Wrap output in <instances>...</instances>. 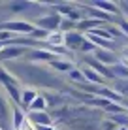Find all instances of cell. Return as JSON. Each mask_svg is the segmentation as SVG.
Listing matches in <instances>:
<instances>
[{
	"label": "cell",
	"instance_id": "obj_15",
	"mask_svg": "<svg viewBox=\"0 0 128 130\" xmlns=\"http://www.w3.org/2000/svg\"><path fill=\"white\" fill-rule=\"evenodd\" d=\"M25 113H23V109H19V107H13V111H11V128L13 130H19L21 126H23V123H25Z\"/></svg>",
	"mask_w": 128,
	"mask_h": 130
},
{
	"label": "cell",
	"instance_id": "obj_9",
	"mask_svg": "<svg viewBox=\"0 0 128 130\" xmlns=\"http://www.w3.org/2000/svg\"><path fill=\"white\" fill-rule=\"evenodd\" d=\"M28 49L26 47H19V45H8L0 51V62L4 60H13V59H21V57L26 55Z\"/></svg>",
	"mask_w": 128,
	"mask_h": 130
},
{
	"label": "cell",
	"instance_id": "obj_25",
	"mask_svg": "<svg viewBox=\"0 0 128 130\" xmlns=\"http://www.w3.org/2000/svg\"><path fill=\"white\" fill-rule=\"evenodd\" d=\"M10 8L13 11H25L28 8H32V2H13V4H10Z\"/></svg>",
	"mask_w": 128,
	"mask_h": 130
},
{
	"label": "cell",
	"instance_id": "obj_14",
	"mask_svg": "<svg viewBox=\"0 0 128 130\" xmlns=\"http://www.w3.org/2000/svg\"><path fill=\"white\" fill-rule=\"evenodd\" d=\"M90 6L96 8V10H100V11H104V13H109V17L119 13V6L113 4V2H92Z\"/></svg>",
	"mask_w": 128,
	"mask_h": 130
},
{
	"label": "cell",
	"instance_id": "obj_23",
	"mask_svg": "<svg viewBox=\"0 0 128 130\" xmlns=\"http://www.w3.org/2000/svg\"><path fill=\"white\" fill-rule=\"evenodd\" d=\"M68 77L72 79L74 83H77V85H83V83H87V81H85V77H83V74H81V70H79V68H74L72 72H68Z\"/></svg>",
	"mask_w": 128,
	"mask_h": 130
},
{
	"label": "cell",
	"instance_id": "obj_3",
	"mask_svg": "<svg viewBox=\"0 0 128 130\" xmlns=\"http://www.w3.org/2000/svg\"><path fill=\"white\" fill-rule=\"evenodd\" d=\"M25 70L28 72V77H30V79H34L36 83L49 85V87L57 85V79L53 77V74H51V72H45L43 68H32V66H25Z\"/></svg>",
	"mask_w": 128,
	"mask_h": 130
},
{
	"label": "cell",
	"instance_id": "obj_19",
	"mask_svg": "<svg viewBox=\"0 0 128 130\" xmlns=\"http://www.w3.org/2000/svg\"><path fill=\"white\" fill-rule=\"evenodd\" d=\"M102 28H104L109 36H111V40H113V42H115V40H119V38H124V34L121 32V28H119V26H115V25H107V23H105V25L102 26Z\"/></svg>",
	"mask_w": 128,
	"mask_h": 130
},
{
	"label": "cell",
	"instance_id": "obj_32",
	"mask_svg": "<svg viewBox=\"0 0 128 130\" xmlns=\"http://www.w3.org/2000/svg\"><path fill=\"white\" fill-rule=\"evenodd\" d=\"M2 49H4V43H2V42H0V51H2Z\"/></svg>",
	"mask_w": 128,
	"mask_h": 130
},
{
	"label": "cell",
	"instance_id": "obj_16",
	"mask_svg": "<svg viewBox=\"0 0 128 130\" xmlns=\"http://www.w3.org/2000/svg\"><path fill=\"white\" fill-rule=\"evenodd\" d=\"M113 91H115L117 94L122 98V100H124V98L128 100V79H119V81H115Z\"/></svg>",
	"mask_w": 128,
	"mask_h": 130
},
{
	"label": "cell",
	"instance_id": "obj_24",
	"mask_svg": "<svg viewBox=\"0 0 128 130\" xmlns=\"http://www.w3.org/2000/svg\"><path fill=\"white\" fill-rule=\"evenodd\" d=\"M0 81L4 83V87H8V85H19V83H17V79L11 77L4 68H0Z\"/></svg>",
	"mask_w": 128,
	"mask_h": 130
},
{
	"label": "cell",
	"instance_id": "obj_29",
	"mask_svg": "<svg viewBox=\"0 0 128 130\" xmlns=\"http://www.w3.org/2000/svg\"><path fill=\"white\" fill-rule=\"evenodd\" d=\"M36 130H55V128H53V126H38Z\"/></svg>",
	"mask_w": 128,
	"mask_h": 130
},
{
	"label": "cell",
	"instance_id": "obj_18",
	"mask_svg": "<svg viewBox=\"0 0 128 130\" xmlns=\"http://www.w3.org/2000/svg\"><path fill=\"white\" fill-rule=\"evenodd\" d=\"M49 66H51L53 70H57V72H62V74H64V72H72V70H74V64H72V62H68V60H59V59L53 60V62H49Z\"/></svg>",
	"mask_w": 128,
	"mask_h": 130
},
{
	"label": "cell",
	"instance_id": "obj_1",
	"mask_svg": "<svg viewBox=\"0 0 128 130\" xmlns=\"http://www.w3.org/2000/svg\"><path fill=\"white\" fill-rule=\"evenodd\" d=\"M34 26L28 21H6V23H0V30H6V32H11L13 36H25L28 38L30 34L34 32Z\"/></svg>",
	"mask_w": 128,
	"mask_h": 130
},
{
	"label": "cell",
	"instance_id": "obj_2",
	"mask_svg": "<svg viewBox=\"0 0 128 130\" xmlns=\"http://www.w3.org/2000/svg\"><path fill=\"white\" fill-rule=\"evenodd\" d=\"M60 21H62V17L57 11H51V13H45L43 17H38L32 25L36 26V28H42V30H45V32L49 34V32L60 30Z\"/></svg>",
	"mask_w": 128,
	"mask_h": 130
},
{
	"label": "cell",
	"instance_id": "obj_28",
	"mask_svg": "<svg viewBox=\"0 0 128 130\" xmlns=\"http://www.w3.org/2000/svg\"><path fill=\"white\" fill-rule=\"evenodd\" d=\"M119 28H121V32L122 34H126L128 36V21L124 19V21H121V23H119Z\"/></svg>",
	"mask_w": 128,
	"mask_h": 130
},
{
	"label": "cell",
	"instance_id": "obj_6",
	"mask_svg": "<svg viewBox=\"0 0 128 130\" xmlns=\"http://www.w3.org/2000/svg\"><path fill=\"white\" fill-rule=\"evenodd\" d=\"M26 121H28L32 126H53V119L47 111H28L26 115Z\"/></svg>",
	"mask_w": 128,
	"mask_h": 130
},
{
	"label": "cell",
	"instance_id": "obj_4",
	"mask_svg": "<svg viewBox=\"0 0 128 130\" xmlns=\"http://www.w3.org/2000/svg\"><path fill=\"white\" fill-rule=\"evenodd\" d=\"M25 59L28 62H47V64H49V62L57 60L59 57H57L55 53L47 51V49H28L26 55H25Z\"/></svg>",
	"mask_w": 128,
	"mask_h": 130
},
{
	"label": "cell",
	"instance_id": "obj_20",
	"mask_svg": "<svg viewBox=\"0 0 128 130\" xmlns=\"http://www.w3.org/2000/svg\"><path fill=\"white\" fill-rule=\"evenodd\" d=\"M28 111H47V104L43 96H36V100L28 106Z\"/></svg>",
	"mask_w": 128,
	"mask_h": 130
},
{
	"label": "cell",
	"instance_id": "obj_8",
	"mask_svg": "<svg viewBox=\"0 0 128 130\" xmlns=\"http://www.w3.org/2000/svg\"><path fill=\"white\" fill-rule=\"evenodd\" d=\"M83 40H85V36L81 32H77V30H72V32H66L64 34V49H70V51H79V47H81Z\"/></svg>",
	"mask_w": 128,
	"mask_h": 130
},
{
	"label": "cell",
	"instance_id": "obj_10",
	"mask_svg": "<svg viewBox=\"0 0 128 130\" xmlns=\"http://www.w3.org/2000/svg\"><path fill=\"white\" fill-rule=\"evenodd\" d=\"M94 55H96V59H94V60H98L100 64L107 66V68H111V66H115L117 62H119V59H117L115 55H113V51H105V49H96Z\"/></svg>",
	"mask_w": 128,
	"mask_h": 130
},
{
	"label": "cell",
	"instance_id": "obj_27",
	"mask_svg": "<svg viewBox=\"0 0 128 130\" xmlns=\"http://www.w3.org/2000/svg\"><path fill=\"white\" fill-rule=\"evenodd\" d=\"M100 126H102V130H117L119 126L115 123H113L111 119H107V121H102V123H100Z\"/></svg>",
	"mask_w": 128,
	"mask_h": 130
},
{
	"label": "cell",
	"instance_id": "obj_21",
	"mask_svg": "<svg viewBox=\"0 0 128 130\" xmlns=\"http://www.w3.org/2000/svg\"><path fill=\"white\" fill-rule=\"evenodd\" d=\"M6 91H8V94L11 96V100L15 102V104H21V91H19V85H8Z\"/></svg>",
	"mask_w": 128,
	"mask_h": 130
},
{
	"label": "cell",
	"instance_id": "obj_22",
	"mask_svg": "<svg viewBox=\"0 0 128 130\" xmlns=\"http://www.w3.org/2000/svg\"><path fill=\"white\" fill-rule=\"evenodd\" d=\"M111 72H113V75H119V77H122V79H128V68L124 64H121V62H117L115 66H111Z\"/></svg>",
	"mask_w": 128,
	"mask_h": 130
},
{
	"label": "cell",
	"instance_id": "obj_26",
	"mask_svg": "<svg viewBox=\"0 0 128 130\" xmlns=\"http://www.w3.org/2000/svg\"><path fill=\"white\" fill-rule=\"evenodd\" d=\"M98 47H94L92 43L89 42V40H83V43H81V47H79V53H92V51H96Z\"/></svg>",
	"mask_w": 128,
	"mask_h": 130
},
{
	"label": "cell",
	"instance_id": "obj_12",
	"mask_svg": "<svg viewBox=\"0 0 128 130\" xmlns=\"http://www.w3.org/2000/svg\"><path fill=\"white\" fill-rule=\"evenodd\" d=\"M87 66H89V68H92L98 75H102L104 79H105V77H107V79H115V75H113L111 68H107V66L100 64V62H98V60H94V59H92V60H87Z\"/></svg>",
	"mask_w": 128,
	"mask_h": 130
},
{
	"label": "cell",
	"instance_id": "obj_13",
	"mask_svg": "<svg viewBox=\"0 0 128 130\" xmlns=\"http://www.w3.org/2000/svg\"><path fill=\"white\" fill-rule=\"evenodd\" d=\"M43 42L47 43V49H49V47H62L64 45V34L60 32V30H57V32H49L45 36Z\"/></svg>",
	"mask_w": 128,
	"mask_h": 130
},
{
	"label": "cell",
	"instance_id": "obj_31",
	"mask_svg": "<svg viewBox=\"0 0 128 130\" xmlns=\"http://www.w3.org/2000/svg\"><path fill=\"white\" fill-rule=\"evenodd\" d=\"M117 130H128V128H126V126H119Z\"/></svg>",
	"mask_w": 128,
	"mask_h": 130
},
{
	"label": "cell",
	"instance_id": "obj_7",
	"mask_svg": "<svg viewBox=\"0 0 128 130\" xmlns=\"http://www.w3.org/2000/svg\"><path fill=\"white\" fill-rule=\"evenodd\" d=\"M11 111L13 107L0 94V130H11Z\"/></svg>",
	"mask_w": 128,
	"mask_h": 130
},
{
	"label": "cell",
	"instance_id": "obj_5",
	"mask_svg": "<svg viewBox=\"0 0 128 130\" xmlns=\"http://www.w3.org/2000/svg\"><path fill=\"white\" fill-rule=\"evenodd\" d=\"M57 13H59L62 19H68L72 21V23H79L81 21V11H79L77 6H74V4H57Z\"/></svg>",
	"mask_w": 128,
	"mask_h": 130
},
{
	"label": "cell",
	"instance_id": "obj_30",
	"mask_svg": "<svg viewBox=\"0 0 128 130\" xmlns=\"http://www.w3.org/2000/svg\"><path fill=\"white\" fill-rule=\"evenodd\" d=\"M122 104H124V107H128V100H122Z\"/></svg>",
	"mask_w": 128,
	"mask_h": 130
},
{
	"label": "cell",
	"instance_id": "obj_17",
	"mask_svg": "<svg viewBox=\"0 0 128 130\" xmlns=\"http://www.w3.org/2000/svg\"><path fill=\"white\" fill-rule=\"evenodd\" d=\"M36 96L38 94H36L34 89H23V91H21V104H23L25 107H28L34 100H36Z\"/></svg>",
	"mask_w": 128,
	"mask_h": 130
},
{
	"label": "cell",
	"instance_id": "obj_11",
	"mask_svg": "<svg viewBox=\"0 0 128 130\" xmlns=\"http://www.w3.org/2000/svg\"><path fill=\"white\" fill-rule=\"evenodd\" d=\"M83 74V77H85V81L89 85H98V87H105V79L102 77V75H98L92 68H89V66H83V68H79Z\"/></svg>",
	"mask_w": 128,
	"mask_h": 130
}]
</instances>
